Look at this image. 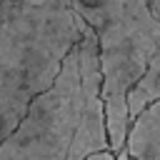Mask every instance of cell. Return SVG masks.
Masks as SVG:
<instances>
[{
    "label": "cell",
    "mask_w": 160,
    "mask_h": 160,
    "mask_svg": "<svg viewBox=\"0 0 160 160\" xmlns=\"http://www.w3.org/2000/svg\"><path fill=\"white\" fill-rule=\"evenodd\" d=\"M100 150H110L100 45L85 22L55 80L0 142V160H82Z\"/></svg>",
    "instance_id": "cell-1"
},
{
    "label": "cell",
    "mask_w": 160,
    "mask_h": 160,
    "mask_svg": "<svg viewBox=\"0 0 160 160\" xmlns=\"http://www.w3.org/2000/svg\"><path fill=\"white\" fill-rule=\"evenodd\" d=\"M82 25L70 0H0V142L55 80Z\"/></svg>",
    "instance_id": "cell-2"
},
{
    "label": "cell",
    "mask_w": 160,
    "mask_h": 160,
    "mask_svg": "<svg viewBox=\"0 0 160 160\" xmlns=\"http://www.w3.org/2000/svg\"><path fill=\"white\" fill-rule=\"evenodd\" d=\"M70 5L98 38L108 138L110 150L120 152L130 128L128 92L160 48V18L148 0H70Z\"/></svg>",
    "instance_id": "cell-3"
},
{
    "label": "cell",
    "mask_w": 160,
    "mask_h": 160,
    "mask_svg": "<svg viewBox=\"0 0 160 160\" xmlns=\"http://www.w3.org/2000/svg\"><path fill=\"white\" fill-rule=\"evenodd\" d=\"M125 148L135 160H160V100L150 102L130 122Z\"/></svg>",
    "instance_id": "cell-4"
},
{
    "label": "cell",
    "mask_w": 160,
    "mask_h": 160,
    "mask_svg": "<svg viewBox=\"0 0 160 160\" xmlns=\"http://www.w3.org/2000/svg\"><path fill=\"white\" fill-rule=\"evenodd\" d=\"M160 100V48L155 50V55L148 62V70L140 75V80L130 88L128 92V112H130V122L150 105Z\"/></svg>",
    "instance_id": "cell-5"
},
{
    "label": "cell",
    "mask_w": 160,
    "mask_h": 160,
    "mask_svg": "<svg viewBox=\"0 0 160 160\" xmlns=\"http://www.w3.org/2000/svg\"><path fill=\"white\" fill-rule=\"evenodd\" d=\"M82 160H115V152L112 150H100V152H92V155H88Z\"/></svg>",
    "instance_id": "cell-6"
},
{
    "label": "cell",
    "mask_w": 160,
    "mask_h": 160,
    "mask_svg": "<svg viewBox=\"0 0 160 160\" xmlns=\"http://www.w3.org/2000/svg\"><path fill=\"white\" fill-rule=\"evenodd\" d=\"M115 160H135V158L128 152V148H122L120 152H115Z\"/></svg>",
    "instance_id": "cell-7"
},
{
    "label": "cell",
    "mask_w": 160,
    "mask_h": 160,
    "mask_svg": "<svg viewBox=\"0 0 160 160\" xmlns=\"http://www.w3.org/2000/svg\"><path fill=\"white\" fill-rule=\"evenodd\" d=\"M148 2H150V8H152V12H155V15L160 18V0H148Z\"/></svg>",
    "instance_id": "cell-8"
}]
</instances>
